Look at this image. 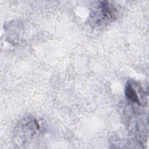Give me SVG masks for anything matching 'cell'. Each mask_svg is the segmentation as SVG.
Returning a JSON list of instances; mask_svg holds the SVG:
<instances>
[{"instance_id":"obj_2","label":"cell","mask_w":149,"mask_h":149,"mask_svg":"<svg viewBox=\"0 0 149 149\" xmlns=\"http://www.w3.org/2000/svg\"><path fill=\"white\" fill-rule=\"evenodd\" d=\"M125 97L129 101L132 103L140 105V100L138 93L130 81H127L126 84Z\"/></svg>"},{"instance_id":"obj_1","label":"cell","mask_w":149,"mask_h":149,"mask_svg":"<svg viewBox=\"0 0 149 149\" xmlns=\"http://www.w3.org/2000/svg\"><path fill=\"white\" fill-rule=\"evenodd\" d=\"M115 15L114 7L111 5L108 2L104 1L101 2L98 11L93 15V18L95 19L97 23H102L114 19Z\"/></svg>"}]
</instances>
